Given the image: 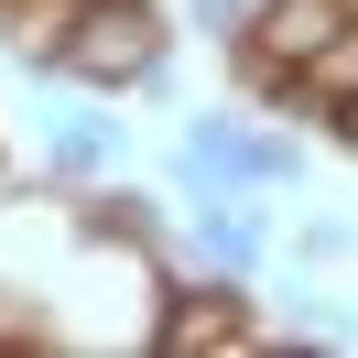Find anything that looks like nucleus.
I'll use <instances>...</instances> for the list:
<instances>
[{"label":"nucleus","instance_id":"nucleus-1","mask_svg":"<svg viewBox=\"0 0 358 358\" xmlns=\"http://www.w3.org/2000/svg\"><path fill=\"white\" fill-rule=\"evenodd\" d=\"M22 66H55L66 87H152L163 76V11L152 0H55L44 33H22Z\"/></svg>","mask_w":358,"mask_h":358},{"label":"nucleus","instance_id":"nucleus-2","mask_svg":"<svg viewBox=\"0 0 358 358\" xmlns=\"http://www.w3.org/2000/svg\"><path fill=\"white\" fill-rule=\"evenodd\" d=\"M336 22H348V0H250V22H239V76L293 109V76L336 44Z\"/></svg>","mask_w":358,"mask_h":358},{"label":"nucleus","instance_id":"nucleus-3","mask_svg":"<svg viewBox=\"0 0 358 358\" xmlns=\"http://www.w3.org/2000/svg\"><path fill=\"white\" fill-rule=\"evenodd\" d=\"M217 348H261V326H250V293H239V271H217V282H185V293H163V326H152V358H217Z\"/></svg>","mask_w":358,"mask_h":358},{"label":"nucleus","instance_id":"nucleus-4","mask_svg":"<svg viewBox=\"0 0 358 358\" xmlns=\"http://www.w3.org/2000/svg\"><path fill=\"white\" fill-rule=\"evenodd\" d=\"M293 109H315V120H336V109H358V11L336 22V44L315 55L304 76H293Z\"/></svg>","mask_w":358,"mask_h":358},{"label":"nucleus","instance_id":"nucleus-5","mask_svg":"<svg viewBox=\"0 0 358 358\" xmlns=\"http://www.w3.org/2000/svg\"><path fill=\"white\" fill-rule=\"evenodd\" d=\"M109 163H120L109 120H66V131H55V174H109Z\"/></svg>","mask_w":358,"mask_h":358},{"label":"nucleus","instance_id":"nucleus-6","mask_svg":"<svg viewBox=\"0 0 358 358\" xmlns=\"http://www.w3.org/2000/svg\"><path fill=\"white\" fill-rule=\"evenodd\" d=\"M239 174H250V196H261V185H293V174H304V152H293L282 131H250V163H239Z\"/></svg>","mask_w":358,"mask_h":358},{"label":"nucleus","instance_id":"nucleus-7","mask_svg":"<svg viewBox=\"0 0 358 358\" xmlns=\"http://www.w3.org/2000/svg\"><path fill=\"white\" fill-rule=\"evenodd\" d=\"M348 11H358V0H348Z\"/></svg>","mask_w":358,"mask_h":358}]
</instances>
